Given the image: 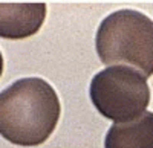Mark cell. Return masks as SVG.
<instances>
[{"label":"cell","instance_id":"1","mask_svg":"<svg viewBox=\"0 0 153 148\" xmlns=\"http://www.w3.org/2000/svg\"><path fill=\"white\" fill-rule=\"evenodd\" d=\"M61 113L58 95L42 78H22L0 92V134L20 147H37L54 133Z\"/></svg>","mask_w":153,"mask_h":148},{"label":"cell","instance_id":"2","mask_svg":"<svg viewBox=\"0 0 153 148\" xmlns=\"http://www.w3.org/2000/svg\"><path fill=\"white\" fill-rule=\"evenodd\" d=\"M101 63L129 64L146 78L153 75V20L135 9H120L101 21L97 32Z\"/></svg>","mask_w":153,"mask_h":148},{"label":"cell","instance_id":"3","mask_svg":"<svg viewBox=\"0 0 153 148\" xmlns=\"http://www.w3.org/2000/svg\"><path fill=\"white\" fill-rule=\"evenodd\" d=\"M91 99L107 119L129 122L141 116L150 104V87L141 72L127 66H109L91 81Z\"/></svg>","mask_w":153,"mask_h":148},{"label":"cell","instance_id":"4","mask_svg":"<svg viewBox=\"0 0 153 148\" xmlns=\"http://www.w3.org/2000/svg\"><path fill=\"white\" fill-rule=\"evenodd\" d=\"M45 17V3H0V37L28 38L40 31Z\"/></svg>","mask_w":153,"mask_h":148},{"label":"cell","instance_id":"5","mask_svg":"<svg viewBox=\"0 0 153 148\" xmlns=\"http://www.w3.org/2000/svg\"><path fill=\"white\" fill-rule=\"evenodd\" d=\"M104 148H153V113L144 112L129 122H115L109 128Z\"/></svg>","mask_w":153,"mask_h":148},{"label":"cell","instance_id":"6","mask_svg":"<svg viewBox=\"0 0 153 148\" xmlns=\"http://www.w3.org/2000/svg\"><path fill=\"white\" fill-rule=\"evenodd\" d=\"M2 72H3V55L0 52V77H2Z\"/></svg>","mask_w":153,"mask_h":148}]
</instances>
